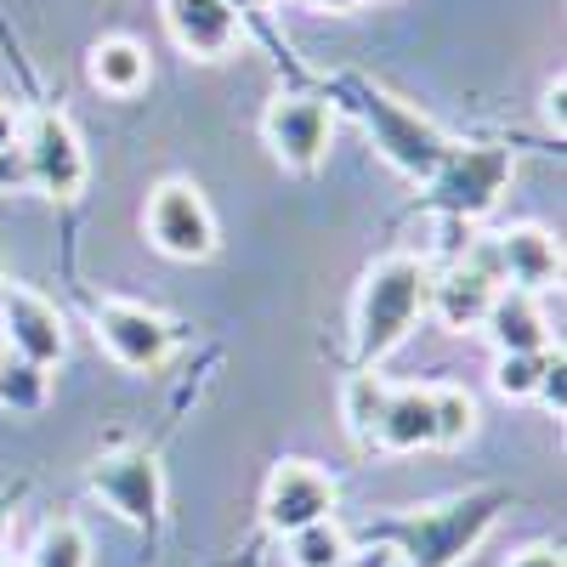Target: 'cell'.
Masks as SVG:
<instances>
[{
    "label": "cell",
    "instance_id": "1",
    "mask_svg": "<svg viewBox=\"0 0 567 567\" xmlns=\"http://www.w3.org/2000/svg\"><path fill=\"white\" fill-rule=\"evenodd\" d=\"M425 301H432V261L425 256H381L363 272L358 290V312H352V363L374 369L386 363L425 318Z\"/></svg>",
    "mask_w": 567,
    "mask_h": 567
},
{
    "label": "cell",
    "instance_id": "2",
    "mask_svg": "<svg viewBox=\"0 0 567 567\" xmlns=\"http://www.w3.org/2000/svg\"><path fill=\"white\" fill-rule=\"evenodd\" d=\"M499 511H505L499 488L460 494V499H443V505H425L414 516H398V523H381L369 539H386L398 550V561H409V567H460L483 545V534L499 523Z\"/></svg>",
    "mask_w": 567,
    "mask_h": 567
},
{
    "label": "cell",
    "instance_id": "3",
    "mask_svg": "<svg viewBox=\"0 0 567 567\" xmlns=\"http://www.w3.org/2000/svg\"><path fill=\"white\" fill-rule=\"evenodd\" d=\"M352 91H358L363 125H369V136H374V148L386 154V165H398V171L414 176V182H432V171L449 159L454 142H449L432 120H425V114H414L409 103H398L392 91L363 85V80H352Z\"/></svg>",
    "mask_w": 567,
    "mask_h": 567
},
{
    "label": "cell",
    "instance_id": "4",
    "mask_svg": "<svg viewBox=\"0 0 567 567\" xmlns=\"http://www.w3.org/2000/svg\"><path fill=\"white\" fill-rule=\"evenodd\" d=\"M329 136H336V103L318 97V91H278L261 114V142L296 176H312L323 165Z\"/></svg>",
    "mask_w": 567,
    "mask_h": 567
},
{
    "label": "cell",
    "instance_id": "5",
    "mask_svg": "<svg viewBox=\"0 0 567 567\" xmlns=\"http://www.w3.org/2000/svg\"><path fill=\"white\" fill-rule=\"evenodd\" d=\"M142 233H148V245L171 261H210L216 256V216L205 205V194L194 182H159L148 205H142Z\"/></svg>",
    "mask_w": 567,
    "mask_h": 567
},
{
    "label": "cell",
    "instance_id": "6",
    "mask_svg": "<svg viewBox=\"0 0 567 567\" xmlns=\"http://www.w3.org/2000/svg\"><path fill=\"white\" fill-rule=\"evenodd\" d=\"M91 336H97V347H103L120 369L148 374V369H159V363L171 358L176 323H171L165 312H154V307H142V301L109 296V301H97V312H91Z\"/></svg>",
    "mask_w": 567,
    "mask_h": 567
},
{
    "label": "cell",
    "instance_id": "7",
    "mask_svg": "<svg viewBox=\"0 0 567 567\" xmlns=\"http://www.w3.org/2000/svg\"><path fill=\"white\" fill-rule=\"evenodd\" d=\"M85 483L131 528H154L159 511H165V477H159V460L148 449L97 454V460H91V471H85Z\"/></svg>",
    "mask_w": 567,
    "mask_h": 567
},
{
    "label": "cell",
    "instance_id": "8",
    "mask_svg": "<svg viewBox=\"0 0 567 567\" xmlns=\"http://www.w3.org/2000/svg\"><path fill=\"white\" fill-rule=\"evenodd\" d=\"M505 187H511V154L494 148V142H477V148H449V159L432 171V199L454 221L488 216Z\"/></svg>",
    "mask_w": 567,
    "mask_h": 567
},
{
    "label": "cell",
    "instance_id": "9",
    "mask_svg": "<svg viewBox=\"0 0 567 567\" xmlns=\"http://www.w3.org/2000/svg\"><path fill=\"white\" fill-rule=\"evenodd\" d=\"M336 499H341V488L318 460H278L267 488H261V523L284 539V534H296L307 523L336 516Z\"/></svg>",
    "mask_w": 567,
    "mask_h": 567
},
{
    "label": "cell",
    "instance_id": "10",
    "mask_svg": "<svg viewBox=\"0 0 567 567\" xmlns=\"http://www.w3.org/2000/svg\"><path fill=\"white\" fill-rule=\"evenodd\" d=\"M18 154H23L29 182L40 187V194H52V199H74L80 187H85V176H91L74 125H69L63 114H52V109H40V114L23 125Z\"/></svg>",
    "mask_w": 567,
    "mask_h": 567
},
{
    "label": "cell",
    "instance_id": "11",
    "mask_svg": "<svg viewBox=\"0 0 567 567\" xmlns=\"http://www.w3.org/2000/svg\"><path fill=\"white\" fill-rule=\"evenodd\" d=\"M499 290V267H494V245L477 239L454 267L432 272V301H425V312H437L449 329H483V312Z\"/></svg>",
    "mask_w": 567,
    "mask_h": 567
},
{
    "label": "cell",
    "instance_id": "12",
    "mask_svg": "<svg viewBox=\"0 0 567 567\" xmlns=\"http://www.w3.org/2000/svg\"><path fill=\"white\" fill-rule=\"evenodd\" d=\"M0 347L40 363V369H58L69 358V323L63 312L45 301L40 290H23V284H7V307H0Z\"/></svg>",
    "mask_w": 567,
    "mask_h": 567
},
{
    "label": "cell",
    "instance_id": "13",
    "mask_svg": "<svg viewBox=\"0 0 567 567\" xmlns=\"http://www.w3.org/2000/svg\"><path fill=\"white\" fill-rule=\"evenodd\" d=\"M494 267H499V284L511 290H528V296H545L561 284V245L550 239L545 227L534 221H516L505 233H494Z\"/></svg>",
    "mask_w": 567,
    "mask_h": 567
},
{
    "label": "cell",
    "instance_id": "14",
    "mask_svg": "<svg viewBox=\"0 0 567 567\" xmlns=\"http://www.w3.org/2000/svg\"><path fill=\"white\" fill-rule=\"evenodd\" d=\"M159 12H165V29L171 40L182 45L187 58H199V63H216L227 58L233 45H239V12L227 7V0H159Z\"/></svg>",
    "mask_w": 567,
    "mask_h": 567
},
{
    "label": "cell",
    "instance_id": "15",
    "mask_svg": "<svg viewBox=\"0 0 567 567\" xmlns=\"http://www.w3.org/2000/svg\"><path fill=\"white\" fill-rule=\"evenodd\" d=\"M483 329L494 352H550V318L539 307V296L528 290H511V284H499L488 312H483Z\"/></svg>",
    "mask_w": 567,
    "mask_h": 567
},
{
    "label": "cell",
    "instance_id": "16",
    "mask_svg": "<svg viewBox=\"0 0 567 567\" xmlns=\"http://www.w3.org/2000/svg\"><path fill=\"white\" fill-rule=\"evenodd\" d=\"M432 386H386L381 420H374V437L369 449L381 454H414V449H432Z\"/></svg>",
    "mask_w": 567,
    "mask_h": 567
},
{
    "label": "cell",
    "instance_id": "17",
    "mask_svg": "<svg viewBox=\"0 0 567 567\" xmlns=\"http://www.w3.org/2000/svg\"><path fill=\"white\" fill-rule=\"evenodd\" d=\"M85 80L109 91V97H136L142 85L154 80V63H148V45H136L131 34H109L91 45V58H85Z\"/></svg>",
    "mask_w": 567,
    "mask_h": 567
},
{
    "label": "cell",
    "instance_id": "18",
    "mask_svg": "<svg viewBox=\"0 0 567 567\" xmlns=\"http://www.w3.org/2000/svg\"><path fill=\"white\" fill-rule=\"evenodd\" d=\"M352 550V534L336 523V516H323V523H307L296 534H284V561L290 567H341Z\"/></svg>",
    "mask_w": 567,
    "mask_h": 567
},
{
    "label": "cell",
    "instance_id": "19",
    "mask_svg": "<svg viewBox=\"0 0 567 567\" xmlns=\"http://www.w3.org/2000/svg\"><path fill=\"white\" fill-rule=\"evenodd\" d=\"M52 398V369H40L18 352H0V409L7 414H40Z\"/></svg>",
    "mask_w": 567,
    "mask_h": 567
},
{
    "label": "cell",
    "instance_id": "20",
    "mask_svg": "<svg viewBox=\"0 0 567 567\" xmlns=\"http://www.w3.org/2000/svg\"><path fill=\"white\" fill-rule=\"evenodd\" d=\"M23 567H91V539L74 516H52V523L40 528L34 550Z\"/></svg>",
    "mask_w": 567,
    "mask_h": 567
},
{
    "label": "cell",
    "instance_id": "21",
    "mask_svg": "<svg viewBox=\"0 0 567 567\" xmlns=\"http://www.w3.org/2000/svg\"><path fill=\"white\" fill-rule=\"evenodd\" d=\"M432 449H465L471 432H477V398L465 386H432Z\"/></svg>",
    "mask_w": 567,
    "mask_h": 567
},
{
    "label": "cell",
    "instance_id": "22",
    "mask_svg": "<svg viewBox=\"0 0 567 567\" xmlns=\"http://www.w3.org/2000/svg\"><path fill=\"white\" fill-rule=\"evenodd\" d=\"M381 403H386V381H381V374H369V369H358L347 381V392H341V420H347V437L358 449H369L374 420H381Z\"/></svg>",
    "mask_w": 567,
    "mask_h": 567
},
{
    "label": "cell",
    "instance_id": "23",
    "mask_svg": "<svg viewBox=\"0 0 567 567\" xmlns=\"http://www.w3.org/2000/svg\"><path fill=\"white\" fill-rule=\"evenodd\" d=\"M539 369H545V352H499L494 358V392L505 403H528L539 392Z\"/></svg>",
    "mask_w": 567,
    "mask_h": 567
},
{
    "label": "cell",
    "instance_id": "24",
    "mask_svg": "<svg viewBox=\"0 0 567 567\" xmlns=\"http://www.w3.org/2000/svg\"><path fill=\"white\" fill-rule=\"evenodd\" d=\"M561 392H567V381H561V347H550V352H545V369H539V392H534V398H539L556 420H561Z\"/></svg>",
    "mask_w": 567,
    "mask_h": 567
},
{
    "label": "cell",
    "instance_id": "25",
    "mask_svg": "<svg viewBox=\"0 0 567 567\" xmlns=\"http://www.w3.org/2000/svg\"><path fill=\"white\" fill-rule=\"evenodd\" d=\"M18 142H23V120H18L12 103H0V159L18 154Z\"/></svg>",
    "mask_w": 567,
    "mask_h": 567
},
{
    "label": "cell",
    "instance_id": "26",
    "mask_svg": "<svg viewBox=\"0 0 567 567\" xmlns=\"http://www.w3.org/2000/svg\"><path fill=\"white\" fill-rule=\"evenodd\" d=\"M505 567H561V550L556 545H528V550H516Z\"/></svg>",
    "mask_w": 567,
    "mask_h": 567
},
{
    "label": "cell",
    "instance_id": "27",
    "mask_svg": "<svg viewBox=\"0 0 567 567\" xmlns=\"http://www.w3.org/2000/svg\"><path fill=\"white\" fill-rule=\"evenodd\" d=\"M561 91H567V85H561V74H556V80H550V91H545V120H550V131H556V136H561Z\"/></svg>",
    "mask_w": 567,
    "mask_h": 567
},
{
    "label": "cell",
    "instance_id": "28",
    "mask_svg": "<svg viewBox=\"0 0 567 567\" xmlns=\"http://www.w3.org/2000/svg\"><path fill=\"white\" fill-rule=\"evenodd\" d=\"M307 7H318V12H352V7H363V0H307Z\"/></svg>",
    "mask_w": 567,
    "mask_h": 567
},
{
    "label": "cell",
    "instance_id": "29",
    "mask_svg": "<svg viewBox=\"0 0 567 567\" xmlns=\"http://www.w3.org/2000/svg\"><path fill=\"white\" fill-rule=\"evenodd\" d=\"M7 539H12V511L0 505V556H7Z\"/></svg>",
    "mask_w": 567,
    "mask_h": 567
},
{
    "label": "cell",
    "instance_id": "30",
    "mask_svg": "<svg viewBox=\"0 0 567 567\" xmlns=\"http://www.w3.org/2000/svg\"><path fill=\"white\" fill-rule=\"evenodd\" d=\"M227 7H233V12H239V18H245V12H256V7H267V0H227Z\"/></svg>",
    "mask_w": 567,
    "mask_h": 567
},
{
    "label": "cell",
    "instance_id": "31",
    "mask_svg": "<svg viewBox=\"0 0 567 567\" xmlns=\"http://www.w3.org/2000/svg\"><path fill=\"white\" fill-rule=\"evenodd\" d=\"M0 307H7V278H0Z\"/></svg>",
    "mask_w": 567,
    "mask_h": 567
},
{
    "label": "cell",
    "instance_id": "32",
    "mask_svg": "<svg viewBox=\"0 0 567 567\" xmlns=\"http://www.w3.org/2000/svg\"><path fill=\"white\" fill-rule=\"evenodd\" d=\"M0 352H7V347H0Z\"/></svg>",
    "mask_w": 567,
    "mask_h": 567
},
{
    "label": "cell",
    "instance_id": "33",
    "mask_svg": "<svg viewBox=\"0 0 567 567\" xmlns=\"http://www.w3.org/2000/svg\"><path fill=\"white\" fill-rule=\"evenodd\" d=\"M0 567H7V561H0Z\"/></svg>",
    "mask_w": 567,
    "mask_h": 567
}]
</instances>
